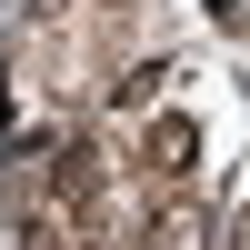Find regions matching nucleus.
<instances>
[{
	"label": "nucleus",
	"instance_id": "nucleus-1",
	"mask_svg": "<svg viewBox=\"0 0 250 250\" xmlns=\"http://www.w3.org/2000/svg\"><path fill=\"white\" fill-rule=\"evenodd\" d=\"M190 170H200V120L160 110L150 130H140V180H150V190H190Z\"/></svg>",
	"mask_w": 250,
	"mask_h": 250
},
{
	"label": "nucleus",
	"instance_id": "nucleus-2",
	"mask_svg": "<svg viewBox=\"0 0 250 250\" xmlns=\"http://www.w3.org/2000/svg\"><path fill=\"white\" fill-rule=\"evenodd\" d=\"M210 230H220V220H210V200H200V190H160L150 200V210H140V250H210Z\"/></svg>",
	"mask_w": 250,
	"mask_h": 250
},
{
	"label": "nucleus",
	"instance_id": "nucleus-3",
	"mask_svg": "<svg viewBox=\"0 0 250 250\" xmlns=\"http://www.w3.org/2000/svg\"><path fill=\"white\" fill-rule=\"evenodd\" d=\"M160 80H170V70H160V60H150V70H120V110H140V100H150Z\"/></svg>",
	"mask_w": 250,
	"mask_h": 250
},
{
	"label": "nucleus",
	"instance_id": "nucleus-4",
	"mask_svg": "<svg viewBox=\"0 0 250 250\" xmlns=\"http://www.w3.org/2000/svg\"><path fill=\"white\" fill-rule=\"evenodd\" d=\"M100 10H130V0H100Z\"/></svg>",
	"mask_w": 250,
	"mask_h": 250
}]
</instances>
